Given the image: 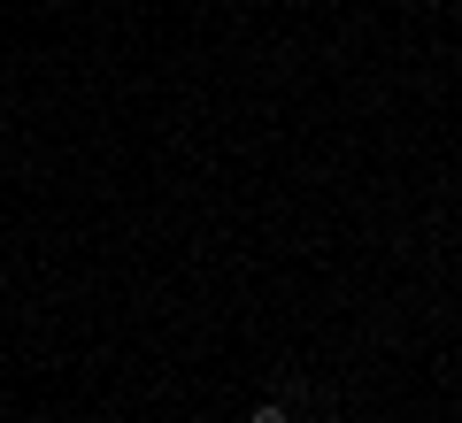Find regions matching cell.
I'll use <instances>...</instances> for the list:
<instances>
[{
    "instance_id": "obj_1",
    "label": "cell",
    "mask_w": 462,
    "mask_h": 423,
    "mask_svg": "<svg viewBox=\"0 0 462 423\" xmlns=\"http://www.w3.org/2000/svg\"><path fill=\"white\" fill-rule=\"evenodd\" d=\"M247 423H293V408H285V400H263V408H254Z\"/></svg>"
}]
</instances>
